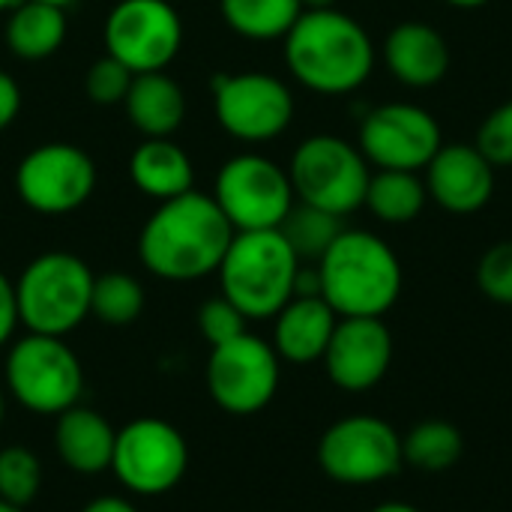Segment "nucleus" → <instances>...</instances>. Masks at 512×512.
I'll return each mask as SVG.
<instances>
[{
  "instance_id": "nucleus-20",
  "label": "nucleus",
  "mask_w": 512,
  "mask_h": 512,
  "mask_svg": "<svg viewBox=\"0 0 512 512\" xmlns=\"http://www.w3.org/2000/svg\"><path fill=\"white\" fill-rule=\"evenodd\" d=\"M114 441H117V429L93 408L75 405L57 417L54 450L60 462L81 477H96L111 471Z\"/></svg>"
},
{
  "instance_id": "nucleus-3",
  "label": "nucleus",
  "mask_w": 512,
  "mask_h": 512,
  "mask_svg": "<svg viewBox=\"0 0 512 512\" xmlns=\"http://www.w3.org/2000/svg\"><path fill=\"white\" fill-rule=\"evenodd\" d=\"M315 267L321 297L339 318H384L402 297V261L372 231L345 228Z\"/></svg>"
},
{
  "instance_id": "nucleus-4",
  "label": "nucleus",
  "mask_w": 512,
  "mask_h": 512,
  "mask_svg": "<svg viewBox=\"0 0 512 512\" xmlns=\"http://www.w3.org/2000/svg\"><path fill=\"white\" fill-rule=\"evenodd\" d=\"M297 270L300 258L282 231L270 228L237 231L216 276L222 297H228L249 321H267L294 297Z\"/></svg>"
},
{
  "instance_id": "nucleus-34",
  "label": "nucleus",
  "mask_w": 512,
  "mask_h": 512,
  "mask_svg": "<svg viewBox=\"0 0 512 512\" xmlns=\"http://www.w3.org/2000/svg\"><path fill=\"white\" fill-rule=\"evenodd\" d=\"M18 297H15V282L0 270V348H6L18 330Z\"/></svg>"
},
{
  "instance_id": "nucleus-22",
  "label": "nucleus",
  "mask_w": 512,
  "mask_h": 512,
  "mask_svg": "<svg viewBox=\"0 0 512 512\" xmlns=\"http://www.w3.org/2000/svg\"><path fill=\"white\" fill-rule=\"evenodd\" d=\"M123 108L141 138H171L186 120V93L168 72H141L132 78Z\"/></svg>"
},
{
  "instance_id": "nucleus-30",
  "label": "nucleus",
  "mask_w": 512,
  "mask_h": 512,
  "mask_svg": "<svg viewBox=\"0 0 512 512\" xmlns=\"http://www.w3.org/2000/svg\"><path fill=\"white\" fill-rule=\"evenodd\" d=\"M132 72L114 60V57H99L87 66L84 72V96L93 102V105H102V108H111V105H123L129 87H132Z\"/></svg>"
},
{
  "instance_id": "nucleus-26",
  "label": "nucleus",
  "mask_w": 512,
  "mask_h": 512,
  "mask_svg": "<svg viewBox=\"0 0 512 512\" xmlns=\"http://www.w3.org/2000/svg\"><path fill=\"white\" fill-rule=\"evenodd\" d=\"M465 453L462 432L447 420H426L417 423L402 438V462L423 474H444L450 471Z\"/></svg>"
},
{
  "instance_id": "nucleus-40",
  "label": "nucleus",
  "mask_w": 512,
  "mask_h": 512,
  "mask_svg": "<svg viewBox=\"0 0 512 512\" xmlns=\"http://www.w3.org/2000/svg\"><path fill=\"white\" fill-rule=\"evenodd\" d=\"M39 3H48V6H60V9H69L72 3H78V0H39Z\"/></svg>"
},
{
  "instance_id": "nucleus-10",
  "label": "nucleus",
  "mask_w": 512,
  "mask_h": 512,
  "mask_svg": "<svg viewBox=\"0 0 512 512\" xmlns=\"http://www.w3.org/2000/svg\"><path fill=\"white\" fill-rule=\"evenodd\" d=\"M15 195L39 216H66L90 201L99 174L87 150L69 141H45L15 165Z\"/></svg>"
},
{
  "instance_id": "nucleus-19",
  "label": "nucleus",
  "mask_w": 512,
  "mask_h": 512,
  "mask_svg": "<svg viewBox=\"0 0 512 512\" xmlns=\"http://www.w3.org/2000/svg\"><path fill=\"white\" fill-rule=\"evenodd\" d=\"M339 315L324 297H291L273 318V348L279 360L309 366L324 360Z\"/></svg>"
},
{
  "instance_id": "nucleus-7",
  "label": "nucleus",
  "mask_w": 512,
  "mask_h": 512,
  "mask_svg": "<svg viewBox=\"0 0 512 512\" xmlns=\"http://www.w3.org/2000/svg\"><path fill=\"white\" fill-rule=\"evenodd\" d=\"M6 393L30 414L60 417L84 393V366L60 336L27 333L15 339L3 363Z\"/></svg>"
},
{
  "instance_id": "nucleus-1",
  "label": "nucleus",
  "mask_w": 512,
  "mask_h": 512,
  "mask_svg": "<svg viewBox=\"0 0 512 512\" xmlns=\"http://www.w3.org/2000/svg\"><path fill=\"white\" fill-rule=\"evenodd\" d=\"M234 228L207 192L162 201L138 234V261L165 282H198L213 276L234 240Z\"/></svg>"
},
{
  "instance_id": "nucleus-12",
  "label": "nucleus",
  "mask_w": 512,
  "mask_h": 512,
  "mask_svg": "<svg viewBox=\"0 0 512 512\" xmlns=\"http://www.w3.org/2000/svg\"><path fill=\"white\" fill-rule=\"evenodd\" d=\"M102 42L132 75L165 72L183 48V18L168 0H117L105 15Z\"/></svg>"
},
{
  "instance_id": "nucleus-8",
  "label": "nucleus",
  "mask_w": 512,
  "mask_h": 512,
  "mask_svg": "<svg viewBox=\"0 0 512 512\" xmlns=\"http://www.w3.org/2000/svg\"><path fill=\"white\" fill-rule=\"evenodd\" d=\"M210 195L234 231L279 228L297 204L288 168L264 153L231 156L219 168Z\"/></svg>"
},
{
  "instance_id": "nucleus-37",
  "label": "nucleus",
  "mask_w": 512,
  "mask_h": 512,
  "mask_svg": "<svg viewBox=\"0 0 512 512\" xmlns=\"http://www.w3.org/2000/svg\"><path fill=\"white\" fill-rule=\"evenodd\" d=\"M372 512H423V510H417L414 504H402V501H387V504L375 507Z\"/></svg>"
},
{
  "instance_id": "nucleus-24",
  "label": "nucleus",
  "mask_w": 512,
  "mask_h": 512,
  "mask_svg": "<svg viewBox=\"0 0 512 512\" xmlns=\"http://www.w3.org/2000/svg\"><path fill=\"white\" fill-rule=\"evenodd\" d=\"M429 204L426 183L417 171H375L366 189V210L384 225H408Z\"/></svg>"
},
{
  "instance_id": "nucleus-18",
  "label": "nucleus",
  "mask_w": 512,
  "mask_h": 512,
  "mask_svg": "<svg viewBox=\"0 0 512 512\" xmlns=\"http://www.w3.org/2000/svg\"><path fill=\"white\" fill-rule=\"evenodd\" d=\"M381 57L387 72L411 87V90H429L441 84L450 72V42L444 33L429 21H402L396 24L381 45Z\"/></svg>"
},
{
  "instance_id": "nucleus-43",
  "label": "nucleus",
  "mask_w": 512,
  "mask_h": 512,
  "mask_svg": "<svg viewBox=\"0 0 512 512\" xmlns=\"http://www.w3.org/2000/svg\"><path fill=\"white\" fill-rule=\"evenodd\" d=\"M3 417H6V393L0 390V423H3Z\"/></svg>"
},
{
  "instance_id": "nucleus-41",
  "label": "nucleus",
  "mask_w": 512,
  "mask_h": 512,
  "mask_svg": "<svg viewBox=\"0 0 512 512\" xmlns=\"http://www.w3.org/2000/svg\"><path fill=\"white\" fill-rule=\"evenodd\" d=\"M18 3H21V0H0V15H6V12H9L12 6H18Z\"/></svg>"
},
{
  "instance_id": "nucleus-31",
  "label": "nucleus",
  "mask_w": 512,
  "mask_h": 512,
  "mask_svg": "<svg viewBox=\"0 0 512 512\" xmlns=\"http://www.w3.org/2000/svg\"><path fill=\"white\" fill-rule=\"evenodd\" d=\"M477 285L492 303L512 306V240L489 246L477 264Z\"/></svg>"
},
{
  "instance_id": "nucleus-15",
  "label": "nucleus",
  "mask_w": 512,
  "mask_h": 512,
  "mask_svg": "<svg viewBox=\"0 0 512 512\" xmlns=\"http://www.w3.org/2000/svg\"><path fill=\"white\" fill-rule=\"evenodd\" d=\"M444 135L432 111L414 102H384L360 117L357 147L378 171H423Z\"/></svg>"
},
{
  "instance_id": "nucleus-28",
  "label": "nucleus",
  "mask_w": 512,
  "mask_h": 512,
  "mask_svg": "<svg viewBox=\"0 0 512 512\" xmlns=\"http://www.w3.org/2000/svg\"><path fill=\"white\" fill-rule=\"evenodd\" d=\"M147 303L144 285L123 270H111L93 279L90 315L105 327H129L141 318Z\"/></svg>"
},
{
  "instance_id": "nucleus-23",
  "label": "nucleus",
  "mask_w": 512,
  "mask_h": 512,
  "mask_svg": "<svg viewBox=\"0 0 512 512\" xmlns=\"http://www.w3.org/2000/svg\"><path fill=\"white\" fill-rule=\"evenodd\" d=\"M66 33H69L66 9L39 0H21L6 12V24H3L6 48L27 63L54 57L63 48Z\"/></svg>"
},
{
  "instance_id": "nucleus-42",
  "label": "nucleus",
  "mask_w": 512,
  "mask_h": 512,
  "mask_svg": "<svg viewBox=\"0 0 512 512\" xmlns=\"http://www.w3.org/2000/svg\"><path fill=\"white\" fill-rule=\"evenodd\" d=\"M0 512H24L21 507H15V504H6V501H0Z\"/></svg>"
},
{
  "instance_id": "nucleus-13",
  "label": "nucleus",
  "mask_w": 512,
  "mask_h": 512,
  "mask_svg": "<svg viewBox=\"0 0 512 512\" xmlns=\"http://www.w3.org/2000/svg\"><path fill=\"white\" fill-rule=\"evenodd\" d=\"M189 468V444L168 420L138 417L117 432L111 474L141 498L168 495Z\"/></svg>"
},
{
  "instance_id": "nucleus-39",
  "label": "nucleus",
  "mask_w": 512,
  "mask_h": 512,
  "mask_svg": "<svg viewBox=\"0 0 512 512\" xmlns=\"http://www.w3.org/2000/svg\"><path fill=\"white\" fill-rule=\"evenodd\" d=\"M303 9H324V6H336V0H300Z\"/></svg>"
},
{
  "instance_id": "nucleus-9",
  "label": "nucleus",
  "mask_w": 512,
  "mask_h": 512,
  "mask_svg": "<svg viewBox=\"0 0 512 512\" xmlns=\"http://www.w3.org/2000/svg\"><path fill=\"white\" fill-rule=\"evenodd\" d=\"M210 93L216 123L243 144H264L285 135L297 108L291 87L258 69L222 72L210 81Z\"/></svg>"
},
{
  "instance_id": "nucleus-21",
  "label": "nucleus",
  "mask_w": 512,
  "mask_h": 512,
  "mask_svg": "<svg viewBox=\"0 0 512 512\" xmlns=\"http://www.w3.org/2000/svg\"><path fill=\"white\" fill-rule=\"evenodd\" d=\"M129 180L141 195L162 204L195 189V165L174 138H141L129 156Z\"/></svg>"
},
{
  "instance_id": "nucleus-14",
  "label": "nucleus",
  "mask_w": 512,
  "mask_h": 512,
  "mask_svg": "<svg viewBox=\"0 0 512 512\" xmlns=\"http://www.w3.org/2000/svg\"><path fill=\"white\" fill-rule=\"evenodd\" d=\"M279 375L282 360L276 348L249 330L225 345L210 348L204 369L210 399L234 417L264 411L279 390Z\"/></svg>"
},
{
  "instance_id": "nucleus-36",
  "label": "nucleus",
  "mask_w": 512,
  "mask_h": 512,
  "mask_svg": "<svg viewBox=\"0 0 512 512\" xmlns=\"http://www.w3.org/2000/svg\"><path fill=\"white\" fill-rule=\"evenodd\" d=\"M81 512H138L132 501L120 498V495H102V498H93Z\"/></svg>"
},
{
  "instance_id": "nucleus-25",
  "label": "nucleus",
  "mask_w": 512,
  "mask_h": 512,
  "mask_svg": "<svg viewBox=\"0 0 512 512\" xmlns=\"http://www.w3.org/2000/svg\"><path fill=\"white\" fill-rule=\"evenodd\" d=\"M300 0H219L225 27L249 42H276L300 18Z\"/></svg>"
},
{
  "instance_id": "nucleus-35",
  "label": "nucleus",
  "mask_w": 512,
  "mask_h": 512,
  "mask_svg": "<svg viewBox=\"0 0 512 512\" xmlns=\"http://www.w3.org/2000/svg\"><path fill=\"white\" fill-rule=\"evenodd\" d=\"M21 111V87L18 81L0 69V132H6Z\"/></svg>"
},
{
  "instance_id": "nucleus-32",
  "label": "nucleus",
  "mask_w": 512,
  "mask_h": 512,
  "mask_svg": "<svg viewBox=\"0 0 512 512\" xmlns=\"http://www.w3.org/2000/svg\"><path fill=\"white\" fill-rule=\"evenodd\" d=\"M246 324H249V318L228 297H222V294L204 300L201 309H198V330H201V336L207 339L210 348L225 345V342L243 336L246 333Z\"/></svg>"
},
{
  "instance_id": "nucleus-27",
  "label": "nucleus",
  "mask_w": 512,
  "mask_h": 512,
  "mask_svg": "<svg viewBox=\"0 0 512 512\" xmlns=\"http://www.w3.org/2000/svg\"><path fill=\"white\" fill-rule=\"evenodd\" d=\"M282 237L300 258V264H318L321 255L333 246V240L345 231V222L327 210L309 207V204H294L285 222L279 225Z\"/></svg>"
},
{
  "instance_id": "nucleus-29",
  "label": "nucleus",
  "mask_w": 512,
  "mask_h": 512,
  "mask_svg": "<svg viewBox=\"0 0 512 512\" xmlns=\"http://www.w3.org/2000/svg\"><path fill=\"white\" fill-rule=\"evenodd\" d=\"M42 489V462L33 450L12 444L0 450V501L27 507Z\"/></svg>"
},
{
  "instance_id": "nucleus-16",
  "label": "nucleus",
  "mask_w": 512,
  "mask_h": 512,
  "mask_svg": "<svg viewBox=\"0 0 512 512\" xmlns=\"http://www.w3.org/2000/svg\"><path fill=\"white\" fill-rule=\"evenodd\" d=\"M393 363V333L384 318H339L324 351L327 378L348 393L378 387Z\"/></svg>"
},
{
  "instance_id": "nucleus-33",
  "label": "nucleus",
  "mask_w": 512,
  "mask_h": 512,
  "mask_svg": "<svg viewBox=\"0 0 512 512\" xmlns=\"http://www.w3.org/2000/svg\"><path fill=\"white\" fill-rule=\"evenodd\" d=\"M474 147L495 168H512V99L483 117Z\"/></svg>"
},
{
  "instance_id": "nucleus-17",
  "label": "nucleus",
  "mask_w": 512,
  "mask_h": 512,
  "mask_svg": "<svg viewBox=\"0 0 512 512\" xmlns=\"http://www.w3.org/2000/svg\"><path fill=\"white\" fill-rule=\"evenodd\" d=\"M429 201L453 216H474L495 198V165L474 144H441L423 168Z\"/></svg>"
},
{
  "instance_id": "nucleus-5",
  "label": "nucleus",
  "mask_w": 512,
  "mask_h": 512,
  "mask_svg": "<svg viewBox=\"0 0 512 512\" xmlns=\"http://www.w3.org/2000/svg\"><path fill=\"white\" fill-rule=\"evenodd\" d=\"M93 270L72 252H42L15 279L18 318L27 333L66 339L90 318Z\"/></svg>"
},
{
  "instance_id": "nucleus-6",
  "label": "nucleus",
  "mask_w": 512,
  "mask_h": 512,
  "mask_svg": "<svg viewBox=\"0 0 512 512\" xmlns=\"http://www.w3.org/2000/svg\"><path fill=\"white\" fill-rule=\"evenodd\" d=\"M288 177L300 204L345 219L366 204L372 165L348 138L318 132L297 144L288 162Z\"/></svg>"
},
{
  "instance_id": "nucleus-2",
  "label": "nucleus",
  "mask_w": 512,
  "mask_h": 512,
  "mask_svg": "<svg viewBox=\"0 0 512 512\" xmlns=\"http://www.w3.org/2000/svg\"><path fill=\"white\" fill-rule=\"evenodd\" d=\"M291 78L318 96H351L375 72L378 48L369 30L336 6L303 9L282 39Z\"/></svg>"
},
{
  "instance_id": "nucleus-38",
  "label": "nucleus",
  "mask_w": 512,
  "mask_h": 512,
  "mask_svg": "<svg viewBox=\"0 0 512 512\" xmlns=\"http://www.w3.org/2000/svg\"><path fill=\"white\" fill-rule=\"evenodd\" d=\"M447 6H453V9H483L486 3H492V0H444Z\"/></svg>"
},
{
  "instance_id": "nucleus-11",
  "label": "nucleus",
  "mask_w": 512,
  "mask_h": 512,
  "mask_svg": "<svg viewBox=\"0 0 512 512\" xmlns=\"http://www.w3.org/2000/svg\"><path fill=\"white\" fill-rule=\"evenodd\" d=\"M321 471L345 486H375L399 474L402 435L381 417L351 414L336 420L318 441Z\"/></svg>"
}]
</instances>
